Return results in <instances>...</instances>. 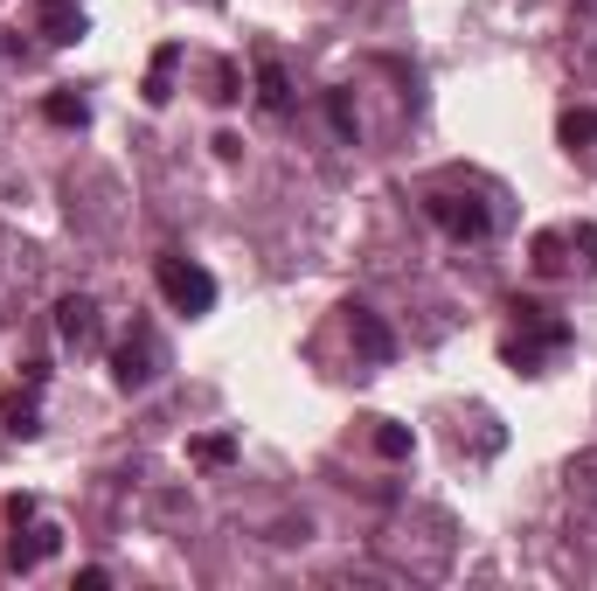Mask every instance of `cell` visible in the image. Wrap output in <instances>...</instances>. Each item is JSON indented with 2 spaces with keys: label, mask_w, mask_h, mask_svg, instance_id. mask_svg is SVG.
<instances>
[{
  "label": "cell",
  "mask_w": 597,
  "mask_h": 591,
  "mask_svg": "<svg viewBox=\"0 0 597 591\" xmlns=\"http://www.w3.org/2000/svg\"><path fill=\"white\" fill-rule=\"evenodd\" d=\"M507 320H514V334H507L501 355H507V369H522V376H542L569 348V320H556L542 299H514Z\"/></svg>",
  "instance_id": "obj_1"
},
{
  "label": "cell",
  "mask_w": 597,
  "mask_h": 591,
  "mask_svg": "<svg viewBox=\"0 0 597 591\" xmlns=\"http://www.w3.org/2000/svg\"><path fill=\"white\" fill-rule=\"evenodd\" d=\"M153 278H161V293H167V306H174V314H188V320L216 314V278L202 272L195 258H181V251H161Z\"/></svg>",
  "instance_id": "obj_2"
},
{
  "label": "cell",
  "mask_w": 597,
  "mask_h": 591,
  "mask_svg": "<svg viewBox=\"0 0 597 591\" xmlns=\"http://www.w3.org/2000/svg\"><path fill=\"white\" fill-rule=\"evenodd\" d=\"M424 216L445 230L452 244H486L493 237V210H486L480 195H459V188H431L424 195Z\"/></svg>",
  "instance_id": "obj_3"
},
{
  "label": "cell",
  "mask_w": 597,
  "mask_h": 591,
  "mask_svg": "<svg viewBox=\"0 0 597 591\" xmlns=\"http://www.w3.org/2000/svg\"><path fill=\"white\" fill-rule=\"evenodd\" d=\"M161 363H167V355H161V342H153V327H133L119 342V355H112V383H119V390H146V383L161 376Z\"/></svg>",
  "instance_id": "obj_4"
},
{
  "label": "cell",
  "mask_w": 597,
  "mask_h": 591,
  "mask_svg": "<svg viewBox=\"0 0 597 591\" xmlns=\"http://www.w3.org/2000/svg\"><path fill=\"white\" fill-rule=\"evenodd\" d=\"M56 334H63L70 348H91L97 334H105V320H97V299H84V293L56 299Z\"/></svg>",
  "instance_id": "obj_5"
},
{
  "label": "cell",
  "mask_w": 597,
  "mask_h": 591,
  "mask_svg": "<svg viewBox=\"0 0 597 591\" xmlns=\"http://www.w3.org/2000/svg\"><path fill=\"white\" fill-rule=\"evenodd\" d=\"M35 21H42V42H56V49L84 42V29H91L76 0H35Z\"/></svg>",
  "instance_id": "obj_6"
},
{
  "label": "cell",
  "mask_w": 597,
  "mask_h": 591,
  "mask_svg": "<svg viewBox=\"0 0 597 591\" xmlns=\"http://www.w3.org/2000/svg\"><path fill=\"white\" fill-rule=\"evenodd\" d=\"M174 77H181V42H161V49H153V63H146V84H140V98L153 112L174 98Z\"/></svg>",
  "instance_id": "obj_7"
},
{
  "label": "cell",
  "mask_w": 597,
  "mask_h": 591,
  "mask_svg": "<svg viewBox=\"0 0 597 591\" xmlns=\"http://www.w3.org/2000/svg\"><path fill=\"white\" fill-rule=\"evenodd\" d=\"M348 334H354V348L369 355V363H389V355H397V334H389L369 306H348Z\"/></svg>",
  "instance_id": "obj_8"
},
{
  "label": "cell",
  "mask_w": 597,
  "mask_h": 591,
  "mask_svg": "<svg viewBox=\"0 0 597 591\" xmlns=\"http://www.w3.org/2000/svg\"><path fill=\"white\" fill-rule=\"evenodd\" d=\"M56 543H63V529H49V522H35V529H21L14 543H8V571H35L42 557H56Z\"/></svg>",
  "instance_id": "obj_9"
},
{
  "label": "cell",
  "mask_w": 597,
  "mask_h": 591,
  "mask_svg": "<svg viewBox=\"0 0 597 591\" xmlns=\"http://www.w3.org/2000/svg\"><path fill=\"white\" fill-rule=\"evenodd\" d=\"M528 265H535L542 278H563L569 265H577V258H569V230H535V244H528Z\"/></svg>",
  "instance_id": "obj_10"
},
{
  "label": "cell",
  "mask_w": 597,
  "mask_h": 591,
  "mask_svg": "<svg viewBox=\"0 0 597 591\" xmlns=\"http://www.w3.org/2000/svg\"><path fill=\"white\" fill-rule=\"evenodd\" d=\"M257 105H265L271 119H285V112H292V84H285L278 57H257Z\"/></svg>",
  "instance_id": "obj_11"
},
{
  "label": "cell",
  "mask_w": 597,
  "mask_h": 591,
  "mask_svg": "<svg viewBox=\"0 0 597 591\" xmlns=\"http://www.w3.org/2000/svg\"><path fill=\"white\" fill-rule=\"evenodd\" d=\"M42 119L63 125V133H70V125H91V98H84V91H49V98H42Z\"/></svg>",
  "instance_id": "obj_12"
},
{
  "label": "cell",
  "mask_w": 597,
  "mask_h": 591,
  "mask_svg": "<svg viewBox=\"0 0 597 591\" xmlns=\"http://www.w3.org/2000/svg\"><path fill=\"white\" fill-rule=\"evenodd\" d=\"M556 140H563L569 153H584V146H597V112H584V105H569V112L556 119Z\"/></svg>",
  "instance_id": "obj_13"
},
{
  "label": "cell",
  "mask_w": 597,
  "mask_h": 591,
  "mask_svg": "<svg viewBox=\"0 0 597 591\" xmlns=\"http://www.w3.org/2000/svg\"><path fill=\"white\" fill-rule=\"evenodd\" d=\"M35 390H42V383H29V397H8V431H14V439H35V431H42Z\"/></svg>",
  "instance_id": "obj_14"
},
{
  "label": "cell",
  "mask_w": 597,
  "mask_h": 591,
  "mask_svg": "<svg viewBox=\"0 0 597 591\" xmlns=\"http://www.w3.org/2000/svg\"><path fill=\"white\" fill-rule=\"evenodd\" d=\"M188 459L195 467H229V459H237V439H229V431H209V439L188 446Z\"/></svg>",
  "instance_id": "obj_15"
},
{
  "label": "cell",
  "mask_w": 597,
  "mask_h": 591,
  "mask_svg": "<svg viewBox=\"0 0 597 591\" xmlns=\"http://www.w3.org/2000/svg\"><path fill=\"white\" fill-rule=\"evenodd\" d=\"M375 452H382V459H410V452H418V439H410L403 425H389V418H375Z\"/></svg>",
  "instance_id": "obj_16"
},
{
  "label": "cell",
  "mask_w": 597,
  "mask_h": 591,
  "mask_svg": "<svg viewBox=\"0 0 597 591\" xmlns=\"http://www.w3.org/2000/svg\"><path fill=\"white\" fill-rule=\"evenodd\" d=\"M209 84H216V91H209L216 105H237V98H244V70H237V63H216V70H209Z\"/></svg>",
  "instance_id": "obj_17"
},
{
  "label": "cell",
  "mask_w": 597,
  "mask_h": 591,
  "mask_svg": "<svg viewBox=\"0 0 597 591\" xmlns=\"http://www.w3.org/2000/svg\"><path fill=\"white\" fill-rule=\"evenodd\" d=\"M327 119H333V133H341V140L361 133V119H354V98H348V91H327Z\"/></svg>",
  "instance_id": "obj_18"
},
{
  "label": "cell",
  "mask_w": 597,
  "mask_h": 591,
  "mask_svg": "<svg viewBox=\"0 0 597 591\" xmlns=\"http://www.w3.org/2000/svg\"><path fill=\"white\" fill-rule=\"evenodd\" d=\"M569 251H577V265H597V223H577V230H569Z\"/></svg>",
  "instance_id": "obj_19"
},
{
  "label": "cell",
  "mask_w": 597,
  "mask_h": 591,
  "mask_svg": "<svg viewBox=\"0 0 597 591\" xmlns=\"http://www.w3.org/2000/svg\"><path fill=\"white\" fill-rule=\"evenodd\" d=\"M29 516H35V501H29V495H8V522L21 529V522H29Z\"/></svg>",
  "instance_id": "obj_20"
}]
</instances>
